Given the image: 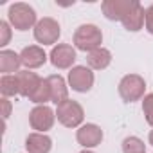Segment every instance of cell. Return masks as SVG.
<instances>
[{
	"label": "cell",
	"instance_id": "cell-1",
	"mask_svg": "<svg viewBox=\"0 0 153 153\" xmlns=\"http://www.w3.org/2000/svg\"><path fill=\"white\" fill-rule=\"evenodd\" d=\"M101 43H103V33L94 24H83L74 33V45L78 51L92 52V51L99 49Z\"/></svg>",
	"mask_w": 153,
	"mask_h": 153
},
{
	"label": "cell",
	"instance_id": "cell-2",
	"mask_svg": "<svg viewBox=\"0 0 153 153\" xmlns=\"http://www.w3.org/2000/svg\"><path fill=\"white\" fill-rule=\"evenodd\" d=\"M7 20H9V25L16 31H29L31 27H34L38 24L36 11L25 2L11 4L9 11H7Z\"/></svg>",
	"mask_w": 153,
	"mask_h": 153
},
{
	"label": "cell",
	"instance_id": "cell-3",
	"mask_svg": "<svg viewBox=\"0 0 153 153\" xmlns=\"http://www.w3.org/2000/svg\"><path fill=\"white\" fill-rule=\"evenodd\" d=\"M146 92V81L139 74H126L119 81V96L124 103H133L144 97Z\"/></svg>",
	"mask_w": 153,
	"mask_h": 153
},
{
	"label": "cell",
	"instance_id": "cell-4",
	"mask_svg": "<svg viewBox=\"0 0 153 153\" xmlns=\"http://www.w3.org/2000/svg\"><path fill=\"white\" fill-rule=\"evenodd\" d=\"M56 117L58 121L67 126V128H78L81 126L83 119H85V112H83V106L78 103V101H72V99H67L63 101L61 105H58L56 108Z\"/></svg>",
	"mask_w": 153,
	"mask_h": 153
},
{
	"label": "cell",
	"instance_id": "cell-5",
	"mask_svg": "<svg viewBox=\"0 0 153 153\" xmlns=\"http://www.w3.org/2000/svg\"><path fill=\"white\" fill-rule=\"evenodd\" d=\"M59 34H61V27L51 16L38 20V24L34 25V40L42 45H54L58 42Z\"/></svg>",
	"mask_w": 153,
	"mask_h": 153
},
{
	"label": "cell",
	"instance_id": "cell-6",
	"mask_svg": "<svg viewBox=\"0 0 153 153\" xmlns=\"http://www.w3.org/2000/svg\"><path fill=\"white\" fill-rule=\"evenodd\" d=\"M68 85L72 87L74 92L87 94L94 87V72H92V68L85 67V65L72 67L70 72H68Z\"/></svg>",
	"mask_w": 153,
	"mask_h": 153
},
{
	"label": "cell",
	"instance_id": "cell-7",
	"mask_svg": "<svg viewBox=\"0 0 153 153\" xmlns=\"http://www.w3.org/2000/svg\"><path fill=\"white\" fill-rule=\"evenodd\" d=\"M54 121H56V112L47 105H36L29 114V124L38 133H45L47 130H51Z\"/></svg>",
	"mask_w": 153,
	"mask_h": 153
},
{
	"label": "cell",
	"instance_id": "cell-8",
	"mask_svg": "<svg viewBox=\"0 0 153 153\" xmlns=\"http://www.w3.org/2000/svg\"><path fill=\"white\" fill-rule=\"evenodd\" d=\"M49 59L52 63V67L65 70V68H72V65L76 63V49L68 43H58L52 47Z\"/></svg>",
	"mask_w": 153,
	"mask_h": 153
},
{
	"label": "cell",
	"instance_id": "cell-9",
	"mask_svg": "<svg viewBox=\"0 0 153 153\" xmlns=\"http://www.w3.org/2000/svg\"><path fill=\"white\" fill-rule=\"evenodd\" d=\"M76 140H78V144H81L87 149L88 148H96L103 140V130L97 124L87 123V124L78 128V131H76Z\"/></svg>",
	"mask_w": 153,
	"mask_h": 153
},
{
	"label": "cell",
	"instance_id": "cell-10",
	"mask_svg": "<svg viewBox=\"0 0 153 153\" xmlns=\"http://www.w3.org/2000/svg\"><path fill=\"white\" fill-rule=\"evenodd\" d=\"M121 24L124 25L126 31H131V33L140 31L144 27V24H146V9L139 2H135V0H133L131 6H130V9H128V13L123 16Z\"/></svg>",
	"mask_w": 153,
	"mask_h": 153
},
{
	"label": "cell",
	"instance_id": "cell-11",
	"mask_svg": "<svg viewBox=\"0 0 153 153\" xmlns=\"http://www.w3.org/2000/svg\"><path fill=\"white\" fill-rule=\"evenodd\" d=\"M20 59H22V65L25 67V70H33V68H40L42 65H45L47 54H45V51L42 47L29 45V47H24L22 49Z\"/></svg>",
	"mask_w": 153,
	"mask_h": 153
},
{
	"label": "cell",
	"instance_id": "cell-12",
	"mask_svg": "<svg viewBox=\"0 0 153 153\" xmlns=\"http://www.w3.org/2000/svg\"><path fill=\"white\" fill-rule=\"evenodd\" d=\"M45 79H47V85H49V90H51V101L56 106L68 99V87H67L65 79L59 74H52Z\"/></svg>",
	"mask_w": 153,
	"mask_h": 153
},
{
	"label": "cell",
	"instance_id": "cell-13",
	"mask_svg": "<svg viewBox=\"0 0 153 153\" xmlns=\"http://www.w3.org/2000/svg\"><path fill=\"white\" fill-rule=\"evenodd\" d=\"M133 0H105L101 4L103 15L108 20H123V16L128 13L130 6H131Z\"/></svg>",
	"mask_w": 153,
	"mask_h": 153
},
{
	"label": "cell",
	"instance_id": "cell-14",
	"mask_svg": "<svg viewBox=\"0 0 153 153\" xmlns=\"http://www.w3.org/2000/svg\"><path fill=\"white\" fill-rule=\"evenodd\" d=\"M16 78H18V85H20V96L29 97V99L36 92L40 83L43 81L36 72H31V70H20L16 74Z\"/></svg>",
	"mask_w": 153,
	"mask_h": 153
},
{
	"label": "cell",
	"instance_id": "cell-15",
	"mask_svg": "<svg viewBox=\"0 0 153 153\" xmlns=\"http://www.w3.org/2000/svg\"><path fill=\"white\" fill-rule=\"evenodd\" d=\"M52 148V139L45 133H29L25 139L27 153H49Z\"/></svg>",
	"mask_w": 153,
	"mask_h": 153
},
{
	"label": "cell",
	"instance_id": "cell-16",
	"mask_svg": "<svg viewBox=\"0 0 153 153\" xmlns=\"http://www.w3.org/2000/svg\"><path fill=\"white\" fill-rule=\"evenodd\" d=\"M20 65H22L20 54H16L15 51H9V49L0 51V72H2V76L18 74Z\"/></svg>",
	"mask_w": 153,
	"mask_h": 153
},
{
	"label": "cell",
	"instance_id": "cell-17",
	"mask_svg": "<svg viewBox=\"0 0 153 153\" xmlns=\"http://www.w3.org/2000/svg\"><path fill=\"white\" fill-rule=\"evenodd\" d=\"M110 63H112V52L108 49H103V47L88 52V56H87V65L92 70H103Z\"/></svg>",
	"mask_w": 153,
	"mask_h": 153
},
{
	"label": "cell",
	"instance_id": "cell-18",
	"mask_svg": "<svg viewBox=\"0 0 153 153\" xmlns=\"http://www.w3.org/2000/svg\"><path fill=\"white\" fill-rule=\"evenodd\" d=\"M0 92H2V97H16V96H20V85H18L16 74L2 76V79H0Z\"/></svg>",
	"mask_w": 153,
	"mask_h": 153
},
{
	"label": "cell",
	"instance_id": "cell-19",
	"mask_svg": "<svg viewBox=\"0 0 153 153\" xmlns=\"http://www.w3.org/2000/svg\"><path fill=\"white\" fill-rule=\"evenodd\" d=\"M123 153H146V144L139 137L130 135L123 140Z\"/></svg>",
	"mask_w": 153,
	"mask_h": 153
},
{
	"label": "cell",
	"instance_id": "cell-20",
	"mask_svg": "<svg viewBox=\"0 0 153 153\" xmlns=\"http://www.w3.org/2000/svg\"><path fill=\"white\" fill-rule=\"evenodd\" d=\"M31 101L36 103V105H45L51 101V90H49V85H47V79H43L40 83V87L36 88V92L31 96Z\"/></svg>",
	"mask_w": 153,
	"mask_h": 153
},
{
	"label": "cell",
	"instance_id": "cell-21",
	"mask_svg": "<svg viewBox=\"0 0 153 153\" xmlns=\"http://www.w3.org/2000/svg\"><path fill=\"white\" fill-rule=\"evenodd\" d=\"M142 114H144V119L149 126H153V94H148L144 96V101H142Z\"/></svg>",
	"mask_w": 153,
	"mask_h": 153
},
{
	"label": "cell",
	"instance_id": "cell-22",
	"mask_svg": "<svg viewBox=\"0 0 153 153\" xmlns=\"http://www.w3.org/2000/svg\"><path fill=\"white\" fill-rule=\"evenodd\" d=\"M11 40V29H9V24L7 22H0V45H7Z\"/></svg>",
	"mask_w": 153,
	"mask_h": 153
},
{
	"label": "cell",
	"instance_id": "cell-23",
	"mask_svg": "<svg viewBox=\"0 0 153 153\" xmlns=\"http://www.w3.org/2000/svg\"><path fill=\"white\" fill-rule=\"evenodd\" d=\"M146 31L149 33V34H153V4L146 9Z\"/></svg>",
	"mask_w": 153,
	"mask_h": 153
},
{
	"label": "cell",
	"instance_id": "cell-24",
	"mask_svg": "<svg viewBox=\"0 0 153 153\" xmlns=\"http://www.w3.org/2000/svg\"><path fill=\"white\" fill-rule=\"evenodd\" d=\"M0 103H2V117H4V121L9 117V114H11V101L7 99V97H2V99H0Z\"/></svg>",
	"mask_w": 153,
	"mask_h": 153
},
{
	"label": "cell",
	"instance_id": "cell-25",
	"mask_svg": "<svg viewBox=\"0 0 153 153\" xmlns=\"http://www.w3.org/2000/svg\"><path fill=\"white\" fill-rule=\"evenodd\" d=\"M148 140H149V144H151V146H153V130H151V131H149V135H148Z\"/></svg>",
	"mask_w": 153,
	"mask_h": 153
},
{
	"label": "cell",
	"instance_id": "cell-26",
	"mask_svg": "<svg viewBox=\"0 0 153 153\" xmlns=\"http://www.w3.org/2000/svg\"><path fill=\"white\" fill-rule=\"evenodd\" d=\"M79 153H94V151H88V149H85V151H79Z\"/></svg>",
	"mask_w": 153,
	"mask_h": 153
}]
</instances>
